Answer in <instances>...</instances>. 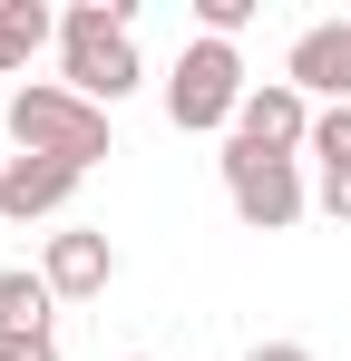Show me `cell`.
I'll return each instance as SVG.
<instances>
[{
  "label": "cell",
  "instance_id": "obj_1",
  "mask_svg": "<svg viewBox=\"0 0 351 361\" xmlns=\"http://www.w3.org/2000/svg\"><path fill=\"white\" fill-rule=\"evenodd\" d=\"M0 137L20 147V157H58V166H98L108 157V108H88L68 78H30V88H10V118H0Z\"/></svg>",
  "mask_w": 351,
  "mask_h": 361
},
{
  "label": "cell",
  "instance_id": "obj_2",
  "mask_svg": "<svg viewBox=\"0 0 351 361\" xmlns=\"http://www.w3.org/2000/svg\"><path fill=\"white\" fill-rule=\"evenodd\" d=\"M58 68H68V88H78L88 108H117V98L147 78V59H137V30H127L117 10H98V0H78V10L58 20Z\"/></svg>",
  "mask_w": 351,
  "mask_h": 361
},
{
  "label": "cell",
  "instance_id": "obj_3",
  "mask_svg": "<svg viewBox=\"0 0 351 361\" xmlns=\"http://www.w3.org/2000/svg\"><path fill=\"white\" fill-rule=\"evenodd\" d=\"M244 88H254V78L234 59V39H185V59H176V78H166V118L185 127V137H215V127L234 137Z\"/></svg>",
  "mask_w": 351,
  "mask_h": 361
},
{
  "label": "cell",
  "instance_id": "obj_4",
  "mask_svg": "<svg viewBox=\"0 0 351 361\" xmlns=\"http://www.w3.org/2000/svg\"><path fill=\"white\" fill-rule=\"evenodd\" d=\"M225 205H234L244 235L302 225V176H292V157H264V147H234L225 137Z\"/></svg>",
  "mask_w": 351,
  "mask_h": 361
},
{
  "label": "cell",
  "instance_id": "obj_5",
  "mask_svg": "<svg viewBox=\"0 0 351 361\" xmlns=\"http://www.w3.org/2000/svg\"><path fill=\"white\" fill-rule=\"evenodd\" d=\"M312 98L292 88V78H254L244 88V108H234V147H264V157H302L312 147Z\"/></svg>",
  "mask_w": 351,
  "mask_h": 361
},
{
  "label": "cell",
  "instance_id": "obj_6",
  "mask_svg": "<svg viewBox=\"0 0 351 361\" xmlns=\"http://www.w3.org/2000/svg\"><path fill=\"white\" fill-rule=\"evenodd\" d=\"M283 78L302 88V98H332V108H351V20H312V30L283 49Z\"/></svg>",
  "mask_w": 351,
  "mask_h": 361
},
{
  "label": "cell",
  "instance_id": "obj_7",
  "mask_svg": "<svg viewBox=\"0 0 351 361\" xmlns=\"http://www.w3.org/2000/svg\"><path fill=\"white\" fill-rule=\"evenodd\" d=\"M108 274H117V244L98 235V225H68V235H49V254H39V283H49L58 302L108 293Z\"/></svg>",
  "mask_w": 351,
  "mask_h": 361
},
{
  "label": "cell",
  "instance_id": "obj_8",
  "mask_svg": "<svg viewBox=\"0 0 351 361\" xmlns=\"http://www.w3.org/2000/svg\"><path fill=\"white\" fill-rule=\"evenodd\" d=\"M68 185H78V166H58V157H10L0 166V215L10 225H39V215L68 205Z\"/></svg>",
  "mask_w": 351,
  "mask_h": 361
},
{
  "label": "cell",
  "instance_id": "obj_9",
  "mask_svg": "<svg viewBox=\"0 0 351 361\" xmlns=\"http://www.w3.org/2000/svg\"><path fill=\"white\" fill-rule=\"evenodd\" d=\"M49 39H58V30H49V10H39V0H0V78H20Z\"/></svg>",
  "mask_w": 351,
  "mask_h": 361
},
{
  "label": "cell",
  "instance_id": "obj_10",
  "mask_svg": "<svg viewBox=\"0 0 351 361\" xmlns=\"http://www.w3.org/2000/svg\"><path fill=\"white\" fill-rule=\"evenodd\" d=\"M58 293L39 283V274H0V342H20V332H49Z\"/></svg>",
  "mask_w": 351,
  "mask_h": 361
},
{
  "label": "cell",
  "instance_id": "obj_11",
  "mask_svg": "<svg viewBox=\"0 0 351 361\" xmlns=\"http://www.w3.org/2000/svg\"><path fill=\"white\" fill-rule=\"evenodd\" d=\"M312 157L322 166H351V108H322L312 118Z\"/></svg>",
  "mask_w": 351,
  "mask_h": 361
},
{
  "label": "cell",
  "instance_id": "obj_12",
  "mask_svg": "<svg viewBox=\"0 0 351 361\" xmlns=\"http://www.w3.org/2000/svg\"><path fill=\"white\" fill-rule=\"evenodd\" d=\"M195 20H205V39H234L254 20V0H195Z\"/></svg>",
  "mask_w": 351,
  "mask_h": 361
},
{
  "label": "cell",
  "instance_id": "obj_13",
  "mask_svg": "<svg viewBox=\"0 0 351 361\" xmlns=\"http://www.w3.org/2000/svg\"><path fill=\"white\" fill-rule=\"evenodd\" d=\"M322 215L351 225V166H322Z\"/></svg>",
  "mask_w": 351,
  "mask_h": 361
},
{
  "label": "cell",
  "instance_id": "obj_14",
  "mask_svg": "<svg viewBox=\"0 0 351 361\" xmlns=\"http://www.w3.org/2000/svg\"><path fill=\"white\" fill-rule=\"evenodd\" d=\"M0 361H58V342L49 332H20V342H0Z\"/></svg>",
  "mask_w": 351,
  "mask_h": 361
},
{
  "label": "cell",
  "instance_id": "obj_15",
  "mask_svg": "<svg viewBox=\"0 0 351 361\" xmlns=\"http://www.w3.org/2000/svg\"><path fill=\"white\" fill-rule=\"evenodd\" d=\"M244 361H312V352H302V342H254Z\"/></svg>",
  "mask_w": 351,
  "mask_h": 361
},
{
  "label": "cell",
  "instance_id": "obj_16",
  "mask_svg": "<svg viewBox=\"0 0 351 361\" xmlns=\"http://www.w3.org/2000/svg\"><path fill=\"white\" fill-rule=\"evenodd\" d=\"M127 361H156V352H127Z\"/></svg>",
  "mask_w": 351,
  "mask_h": 361
},
{
  "label": "cell",
  "instance_id": "obj_17",
  "mask_svg": "<svg viewBox=\"0 0 351 361\" xmlns=\"http://www.w3.org/2000/svg\"><path fill=\"white\" fill-rule=\"evenodd\" d=\"M0 118H10V98H0Z\"/></svg>",
  "mask_w": 351,
  "mask_h": 361
},
{
  "label": "cell",
  "instance_id": "obj_18",
  "mask_svg": "<svg viewBox=\"0 0 351 361\" xmlns=\"http://www.w3.org/2000/svg\"><path fill=\"white\" fill-rule=\"evenodd\" d=\"M0 166H10V157H0Z\"/></svg>",
  "mask_w": 351,
  "mask_h": 361
}]
</instances>
